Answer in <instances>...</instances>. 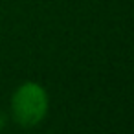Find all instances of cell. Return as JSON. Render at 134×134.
Instances as JSON below:
<instances>
[{"instance_id":"obj_1","label":"cell","mask_w":134,"mask_h":134,"mask_svg":"<svg viewBox=\"0 0 134 134\" xmlns=\"http://www.w3.org/2000/svg\"><path fill=\"white\" fill-rule=\"evenodd\" d=\"M48 112V97L42 86L37 83H24L19 86L11 99V114L13 119L20 127H35L39 125Z\"/></svg>"},{"instance_id":"obj_2","label":"cell","mask_w":134,"mask_h":134,"mask_svg":"<svg viewBox=\"0 0 134 134\" xmlns=\"http://www.w3.org/2000/svg\"><path fill=\"white\" fill-rule=\"evenodd\" d=\"M0 127H4V118L0 116Z\"/></svg>"}]
</instances>
